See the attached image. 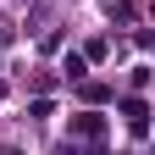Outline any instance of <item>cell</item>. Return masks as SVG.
<instances>
[{
  "label": "cell",
  "mask_w": 155,
  "mask_h": 155,
  "mask_svg": "<svg viewBox=\"0 0 155 155\" xmlns=\"http://www.w3.org/2000/svg\"><path fill=\"white\" fill-rule=\"evenodd\" d=\"M78 133L83 139H100V116H78Z\"/></svg>",
  "instance_id": "6da1fadb"
}]
</instances>
